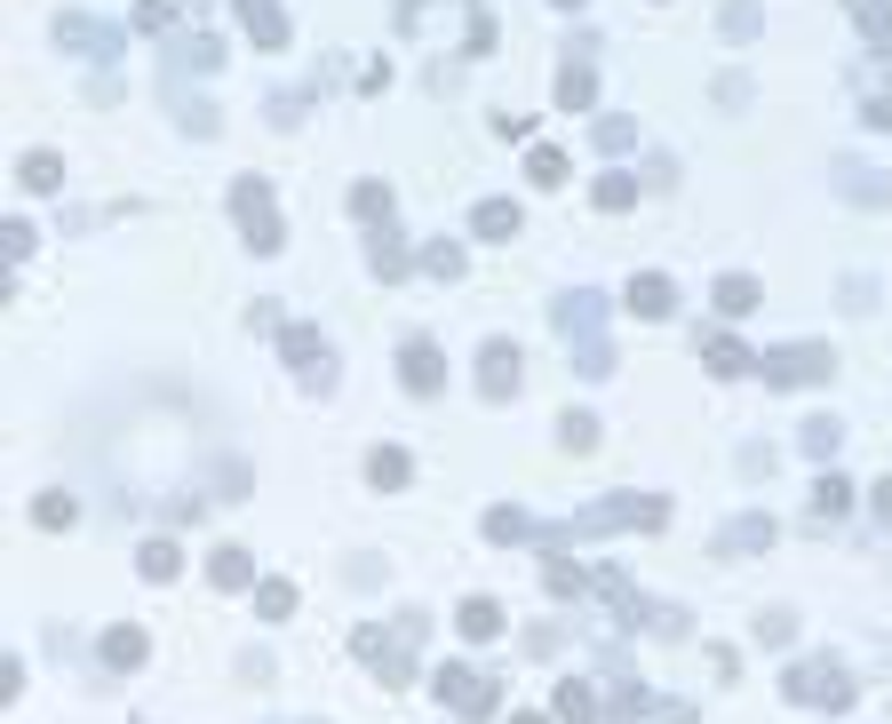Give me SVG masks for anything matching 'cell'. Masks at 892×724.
<instances>
[{
	"mask_svg": "<svg viewBox=\"0 0 892 724\" xmlns=\"http://www.w3.org/2000/svg\"><path fill=\"white\" fill-rule=\"evenodd\" d=\"M670 502L662 494H613V502H590V509H574L566 526H542V541H574V534H613V526H662Z\"/></svg>",
	"mask_w": 892,
	"mask_h": 724,
	"instance_id": "6da1fadb",
	"label": "cell"
},
{
	"mask_svg": "<svg viewBox=\"0 0 892 724\" xmlns=\"http://www.w3.org/2000/svg\"><path fill=\"white\" fill-rule=\"evenodd\" d=\"M415 645H423V621H399V629H359L351 652L383 677V684H406L415 677Z\"/></svg>",
	"mask_w": 892,
	"mask_h": 724,
	"instance_id": "7a4b0ae2",
	"label": "cell"
},
{
	"mask_svg": "<svg viewBox=\"0 0 892 724\" xmlns=\"http://www.w3.org/2000/svg\"><path fill=\"white\" fill-rule=\"evenodd\" d=\"M231 216H239V231H248L255 255H280V248H287L280 207H271V184H263V176H239V184H231Z\"/></svg>",
	"mask_w": 892,
	"mask_h": 724,
	"instance_id": "3957f363",
	"label": "cell"
},
{
	"mask_svg": "<svg viewBox=\"0 0 892 724\" xmlns=\"http://www.w3.org/2000/svg\"><path fill=\"white\" fill-rule=\"evenodd\" d=\"M781 693L797 701V709H852V677L837 661H797L781 677Z\"/></svg>",
	"mask_w": 892,
	"mask_h": 724,
	"instance_id": "277c9868",
	"label": "cell"
},
{
	"mask_svg": "<svg viewBox=\"0 0 892 724\" xmlns=\"http://www.w3.org/2000/svg\"><path fill=\"white\" fill-rule=\"evenodd\" d=\"M431 693L455 709V716H470V724H487V716L502 709V693H494V677H487V669H438V677H431Z\"/></svg>",
	"mask_w": 892,
	"mask_h": 724,
	"instance_id": "5b68a950",
	"label": "cell"
},
{
	"mask_svg": "<svg viewBox=\"0 0 892 724\" xmlns=\"http://www.w3.org/2000/svg\"><path fill=\"white\" fill-rule=\"evenodd\" d=\"M558 334L581 351V374H613V351L598 342V295H566L558 303Z\"/></svg>",
	"mask_w": 892,
	"mask_h": 724,
	"instance_id": "8992f818",
	"label": "cell"
},
{
	"mask_svg": "<svg viewBox=\"0 0 892 724\" xmlns=\"http://www.w3.org/2000/svg\"><path fill=\"white\" fill-rule=\"evenodd\" d=\"M758 366H765L773 391H805V383H820V374H829V351H820V342H788V351H765Z\"/></svg>",
	"mask_w": 892,
	"mask_h": 724,
	"instance_id": "52a82bcc",
	"label": "cell"
},
{
	"mask_svg": "<svg viewBox=\"0 0 892 724\" xmlns=\"http://www.w3.org/2000/svg\"><path fill=\"white\" fill-rule=\"evenodd\" d=\"M399 383L406 391H415V398H431V391H446V359H438V342H406V351H399Z\"/></svg>",
	"mask_w": 892,
	"mask_h": 724,
	"instance_id": "ba28073f",
	"label": "cell"
},
{
	"mask_svg": "<svg viewBox=\"0 0 892 724\" xmlns=\"http://www.w3.org/2000/svg\"><path fill=\"white\" fill-rule=\"evenodd\" d=\"M519 342H487V351H478V391H487V398H510V391H519Z\"/></svg>",
	"mask_w": 892,
	"mask_h": 724,
	"instance_id": "9c48e42d",
	"label": "cell"
},
{
	"mask_svg": "<svg viewBox=\"0 0 892 724\" xmlns=\"http://www.w3.org/2000/svg\"><path fill=\"white\" fill-rule=\"evenodd\" d=\"M622 310H638V319H670V310H677V287L662 279V271H638L630 295H622Z\"/></svg>",
	"mask_w": 892,
	"mask_h": 724,
	"instance_id": "30bf717a",
	"label": "cell"
},
{
	"mask_svg": "<svg viewBox=\"0 0 892 724\" xmlns=\"http://www.w3.org/2000/svg\"><path fill=\"white\" fill-rule=\"evenodd\" d=\"M470 231H478V239H494V248H510V239L526 231V216H519V199H478Z\"/></svg>",
	"mask_w": 892,
	"mask_h": 724,
	"instance_id": "8fae6325",
	"label": "cell"
},
{
	"mask_svg": "<svg viewBox=\"0 0 892 724\" xmlns=\"http://www.w3.org/2000/svg\"><path fill=\"white\" fill-rule=\"evenodd\" d=\"M239 24L255 32V48H287V17H280V0H239Z\"/></svg>",
	"mask_w": 892,
	"mask_h": 724,
	"instance_id": "7c38bea8",
	"label": "cell"
},
{
	"mask_svg": "<svg viewBox=\"0 0 892 724\" xmlns=\"http://www.w3.org/2000/svg\"><path fill=\"white\" fill-rule=\"evenodd\" d=\"M280 342H287V366H295V374H327V342L303 327V319H295V327H280Z\"/></svg>",
	"mask_w": 892,
	"mask_h": 724,
	"instance_id": "4fadbf2b",
	"label": "cell"
},
{
	"mask_svg": "<svg viewBox=\"0 0 892 724\" xmlns=\"http://www.w3.org/2000/svg\"><path fill=\"white\" fill-rule=\"evenodd\" d=\"M717 310H726V319H749V310H758L765 295H758V279H749V271H726V279H717V295H709Z\"/></svg>",
	"mask_w": 892,
	"mask_h": 724,
	"instance_id": "5bb4252c",
	"label": "cell"
},
{
	"mask_svg": "<svg viewBox=\"0 0 892 724\" xmlns=\"http://www.w3.org/2000/svg\"><path fill=\"white\" fill-rule=\"evenodd\" d=\"M455 629H463L470 645H494V637H502V605H494V597H470V605L455 613Z\"/></svg>",
	"mask_w": 892,
	"mask_h": 724,
	"instance_id": "9a60e30c",
	"label": "cell"
},
{
	"mask_svg": "<svg viewBox=\"0 0 892 724\" xmlns=\"http://www.w3.org/2000/svg\"><path fill=\"white\" fill-rule=\"evenodd\" d=\"M208 581H216V590H255V558H248V549H216Z\"/></svg>",
	"mask_w": 892,
	"mask_h": 724,
	"instance_id": "2e32d148",
	"label": "cell"
},
{
	"mask_svg": "<svg viewBox=\"0 0 892 724\" xmlns=\"http://www.w3.org/2000/svg\"><path fill=\"white\" fill-rule=\"evenodd\" d=\"M551 709H558L566 724H613V716H598V701H590V684H574V677H566V684H558V693H551Z\"/></svg>",
	"mask_w": 892,
	"mask_h": 724,
	"instance_id": "e0dca14e",
	"label": "cell"
},
{
	"mask_svg": "<svg viewBox=\"0 0 892 724\" xmlns=\"http://www.w3.org/2000/svg\"><path fill=\"white\" fill-rule=\"evenodd\" d=\"M135 573H144V581H176L184 573V549L176 541H144V549H135Z\"/></svg>",
	"mask_w": 892,
	"mask_h": 724,
	"instance_id": "ac0fdd59",
	"label": "cell"
},
{
	"mask_svg": "<svg viewBox=\"0 0 892 724\" xmlns=\"http://www.w3.org/2000/svg\"><path fill=\"white\" fill-rule=\"evenodd\" d=\"M701 359H709V374H726V383H733V374H749V366H758V359H749V351H741L733 334H709V342H701Z\"/></svg>",
	"mask_w": 892,
	"mask_h": 724,
	"instance_id": "d6986e66",
	"label": "cell"
},
{
	"mask_svg": "<svg viewBox=\"0 0 892 724\" xmlns=\"http://www.w3.org/2000/svg\"><path fill=\"white\" fill-rule=\"evenodd\" d=\"M487 541H494V549L534 541V517H526V509H510V502H502V509H487Z\"/></svg>",
	"mask_w": 892,
	"mask_h": 724,
	"instance_id": "ffe728a7",
	"label": "cell"
},
{
	"mask_svg": "<svg viewBox=\"0 0 892 724\" xmlns=\"http://www.w3.org/2000/svg\"><path fill=\"white\" fill-rule=\"evenodd\" d=\"M144 629H105V669H144Z\"/></svg>",
	"mask_w": 892,
	"mask_h": 724,
	"instance_id": "44dd1931",
	"label": "cell"
},
{
	"mask_svg": "<svg viewBox=\"0 0 892 724\" xmlns=\"http://www.w3.org/2000/svg\"><path fill=\"white\" fill-rule=\"evenodd\" d=\"M367 478H374V486H406V478H415L406 446H374V454H367Z\"/></svg>",
	"mask_w": 892,
	"mask_h": 724,
	"instance_id": "7402d4cb",
	"label": "cell"
},
{
	"mask_svg": "<svg viewBox=\"0 0 892 724\" xmlns=\"http://www.w3.org/2000/svg\"><path fill=\"white\" fill-rule=\"evenodd\" d=\"M590 96H598V73H590V64H566V73H558V103H566V112H590Z\"/></svg>",
	"mask_w": 892,
	"mask_h": 724,
	"instance_id": "603a6c76",
	"label": "cell"
},
{
	"mask_svg": "<svg viewBox=\"0 0 892 724\" xmlns=\"http://www.w3.org/2000/svg\"><path fill=\"white\" fill-rule=\"evenodd\" d=\"M17 184H24V191H56V184H64V160H56V152H24Z\"/></svg>",
	"mask_w": 892,
	"mask_h": 724,
	"instance_id": "cb8c5ba5",
	"label": "cell"
},
{
	"mask_svg": "<svg viewBox=\"0 0 892 724\" xmlns=\"http://www.w3.org/2000/svg\"><path fill=\"white\" fill-rule=\"evenodd\" d=\"M852 17H861V32H869V48H892V0H845Z\"/></svg>",
	"mask_w": 892,
	"mask_h": 724,
	"instance_id": "d4e9b609",
	"label": "cell"
},
{
	"mask_svg": "<svg viewBox=\"0 0 892 724\" xmlns=\"http://www.w3.org/2000/svg\"><path fill=\"white\" fill-rule=\"evenodd\" d=\"M64 41H73L80 56H112V41H120V32H105V24H88V17H64Z\"/></svg>",
	"mask_w": 892,
	"mask_h": 724,
	"instance_id": "484cf974",
	"label": "cell"
},
{
	"mask_svg": "<svg viewBox=\"0 0 892 724\" xmlns=\"http://www.w3.org/2000/svg\"><path fill=\"white\" fill-rule=\"evenodd\" d=\"M367 263H374V279H406V263H415V255H406V248H399V239H391V231H374V248H367Z\"/></svg>",
	"mask_w": 892,
	"mask_h": 724,
	"instance_id": "4316f807",
	"label": "cell"
},
{
	"mask_svg": "<svg viewBox=\"0 0 892 724\" xmlns=\"http://www.w3.org/2000/svg\"><path fill=\"white\" fill-rule=\"evenodd\" d=\"M606 216H622V207H638V176H622V167H613V176H598V191H590Z\"/></svg>",
	"mask_w": 892,
	"mask_h": 724,
	"instance_id": "83f0119b",
	"label": "cell"
},
{
	"mask_svg": "<svg viewBox=\"0 0 892 724\" xmlns=\"http://www.w3.org/2000/svg\"><path fill=\"white\" fill-rule=\"evenodd\" d=\"M852 509V486H845V478L829 470V478H813V517H845Z\"/></svg>",
	"mask_w": 892,
	"mask_h": 724,
	"instance_id": "f1b7e54d",
	"label": "cell"
},
{
	"mask_svg": "<svg viewBox=\"0 0 892 724\" xmlns=\"http://www.w3.org/2000/svg\"><path fill=\"white\" fill-rule=\"evenodd\" d=\"M526 176H534L542 191H558V184H566V152H551V144H534V152H526Z\"/></svg>",
	"mask_w": 892,
	"mask_h": 724,
	"instance_id": "f546056e",
	"label": "cell"
},
{
	"mask_svg": "<svg viewBox=\"0 0 892 724\" xmlns=\"http://www.w3.org/2000/svg\"><path fill=\"white\" fill-rule=\"evenodd\" d=\"M255 613L263 621H287L295 613V581H255Z\"/></svg>",
	"mask_w": 892,
	"mask_h": 724,
	"instance_id": "4dcf8cb0",
	"label": "cell"
},
{
	"mask_svg": "<svg viewBox=\"0 0 892 724\" xmlns=\"http://www.w3.org/2000/svg\"><path fill=\"white\" fill-rule=\"evenodd\" d=\"M773 517H741V526H726V549H773Z\"/></svg>",
	"mask_w": 892,
	"mask_h": 724,
	"instance_id": "1f68e13d",
	"label": "cell"
},
{
	"mask_svg": "<svg viewBox=\"0 0 892 724\" xmlns=\"http://www.w3.org/2000/svg\"><path fill=\"white\" fill-rule=\"evenodd\" d=\"M423 271H431V279H463V248H455V239H431V248H423Z\"/></svg>",
	"mask_w": 892,
	"mask_h": 724,
	"instance_id": "d6a6232c",
	"label": "cell"
},
{
	"mask_svg": "<svg viewBox=\"0 0 892 724\" xmlns=\"http://www.w3.org/2000/svg\"><path fill=\"white\" fill-rule=\"evenodd\" d=\"M558 446H566V454H590V446H598V423H590V414H566V423H558Z\"/></svg>",
	"mask_w": 892,
	"mask_h": 724,
	"instance_id": "836d02e7",
	"label": "cell"
},
{
	"mask_svg": "<svg viewBox=\"0 0 892 724\" xmlns=\"http://www.w3.org/2000/svg\"><path fill=\"white\" fill-rule=\"evenodd\" d=\"M351 216H391V184H351Z\"/></svg>",
	"mask_w": 892,
	"mask_h": 724,
	"instance_id": "e575fe53",
	"label": "cell"
},
{
	"mask_svg": "<svg viewBox=\"0 0 892 724\" xmlns=\"http://www.w3.org/2000/svg\"><path fill=\"white\" fill-rule=\"evenodd\" d=\"M32 517H41V526H73L80 502H73V494H41V502H32Z\"/></svg>",
	"mask_w": 892,
	"mask_h": 724,
	"instance_id": "d590c367",
	"label": "cell"
},
{
	"mask_svg": "<svg viewBox=\"0 0 892 724\" xmlns=\"http://www.w3.org/2000/svg\"><path fill=\"white\" fill-rule=\"evenodd\" d=\"M542 581H551V597H581V566H566V558L542 566Z\"/></svg>",
	"mask_w": 892,
	"mask_h": 724,
	"instance_id": "8d00e7d4",
	"label": "cell"
},
{
	"mask_svg": "<svg viewBox=\"0 0 892 724\" xmlns=\"http://www.w3.org/2000/svg\"><path fill=\"white\" fill-rule=\"evenodd\" d=\"M837 438H845L837 423H805V454H813V462H829V454H837Z\"/></svg>",
	"mask_w": 892,
	"mask_h": 724,
	"instance_id": "74e56055",
	"label": "cell"
},
{
	"mask_svg": "<svg viewBox=\"0 0 892 724\" xmlns=\"http://www.w3.org/2000/svg\"><path fill=\"white\" fill-rule=\"evenodd\" d=\"M463 48H470V56H487V48H494V17H470V41H463Z\"/></svg>",
	"mask_w": 892,
	"mask_h": 724,
	"instance_id": "f35d334b",
	"label": "cell"
},
{
	"mask_svg": "<svg viewBox=\"0 0 892 724\" xmlns=\"http://www.w3.org/2000/svg\"><path fill=\"white\" fill-rule=\"evenodd\" d=\"M630 135H638L630 120H598V144H606V152H622V144H630Z\"/></svg>",
	"mask_w": 892,
	"mask_h": 724,
	"instance_id": "ab89813d",
	"label": "cell"
},
{
	"mask_svg": "<svg viewBox=\"0 0 892 724\" xmlns=\"http://www.w3.org/2000/svg\"><path fill=\"white\" fill-rule=\"evenodd\" d=\"M167 17H176V9H167V0H144V9H135V32H160Z\"/></svg>",
	"mask_w": 892,
	"mask_h": 724,
	"instance_id": "60d3db41",
	"label": "cell"
},
{
	"mask_svg": "<svg viewBox=\"0 0 892 724\" xmlns=\"http://www.w3.org/2000/svg\"><path fill=\"white\" fill-rule=\"evenodd\" d=\"M726 32H741V41H749V32H758V9H749V0H733V9H726Z\"/></svg>",
	"mask_w": 892,
	"mask_h": 724,
	"instance_id": "b9f144b4",
	"label": "cell"
},
{
	"mask_svg": "<svg viewBox=\"0 0 892 724\" xmlns=\"http://www.w3.org/2000/svg\"><path fill=\"white\" fill-rule=\"evenodd\" d=\"M877 517H884V526H892V478H884V486H877Z\"/></svg>",
	"mask_w": 892,
	"mask_h": 724,
	"instance_id": "7bdbcfd3",
	"label": "cell"
},
{
	"mask_svg": "<svg viewBox=\"0 0 892 724\" xmlns=\"http://www.w3.org/2000/svg\"><path fill=\"white\" fill-rule=\"evenodd\" d=\"M510 724H551V716H510Z\"/></svg>",
	"mask_w": 892,
	"mask_h": 724,
	"instance_id": "ee69618b",
	"label": "cell"
},
{
	"mask_svg": "<svg viewBox=\"0 0 892 724\" xmlns=\"http://www.w3.org/2000/svg\"><path fill=\"white\" fill-rule=\"evenodd\" d=\"M558 9H581V0H558Z\"/></svg>",
	"mask_w": 892,
	"mask_h": 724,
	"instance_id": "f6af8a7d",
	"label": "cell"
}]
</instances>
